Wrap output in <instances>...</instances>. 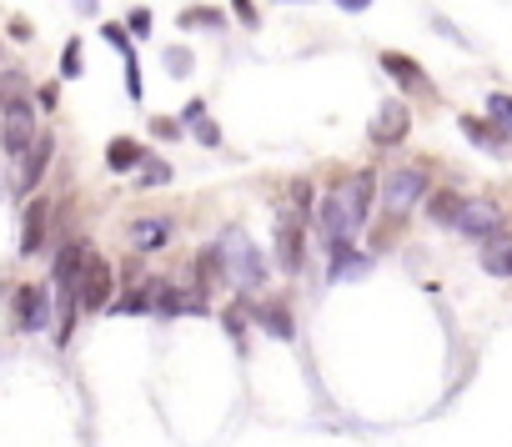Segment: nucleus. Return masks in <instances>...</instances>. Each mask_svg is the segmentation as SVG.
Returning <instances> with one entry per match:
<instances>
[{
    "label": "nucleus",
    "instance_id": "f257e3e1",
    "mask_svg": "<svg viewBox=\"0 0 512 447\" xmlns=\"http://www.w3.org/2000/svg\"><path fill=\"white\" fill-rule=\"evenodd\" d=\"M36 106L26 96H6L0 101V151L11 161H26V151L36 146Z\"/></svg>",
    "mask_w": 512,
    "mask_h": 447
},
{
    "label": "nucleus",
    "instance_id": "f03ea898",
    "mask_svg": "<svg viewBox=\"0 0 512 447\" xmlns=\"http://www.w3.org/2000/svg\"><path fill=\"white\" fill-rule=\"evenodd\" d=\"M422 191H427V171H422V166H397V171L382 181V201H387L392 221H402V216L422 201Z\"/></svg>",
    "mask_w": 512,
    "mask_h": 447
},
{
    "label": "nucleus",
    "instance_id": "7ed1b4c3",
    "mask_svg": "<svg viewBox=\"0 0 512 447\" xmlns=\"http://www.w3.org/2000/svg\"><path fill=\"white\" fill-rule=\"evenodd\" d=\"M221 257H226V267H231V277H236L241 287H262V282H267L262 252H256L241 232H226V237H221Z\"/></svg>",
    "mask_w": 512,
    "mask_h": 447
},
{
    "label": "nucleus",
    "instance_id": "20e7f679",
    "mask_svg": "<svg viewBox=\"0 0 512 447\" xmlns=\"http://www.w3.org/2000/svg\"><path fill=\"white\" fill-rule=\"evenodd\" d=\"M407 131H412V106H407V101H382V106H377V116H372V126H367L372 146H382V151L402 146V141H407Z\"/></svg>",
    "mask_w": 512,
    "mask_h": 447
},
{
    "label": "nucleus",
    "instance_id": "39448f33",
    "mask_svg": "<svg viewBox=\"0 0 512 447\" xmlns=\"http://www.w3.org/2000/svg\"><path fill=\"white\" fill-rule=\"evenodd\" d=\"M111 287H116V272L106 257H86V272H81V312H106L111 307Z\"/></svg>",
    "mask_w": 512,
    "mask_h": 447
},
{
    "label": "nucleus",
    "instance_id": "423d86ee",
    "mask_svg": "<svg viewBox=\"0 0 512 447\" xmlns=\"http://www.w3.org/2000/svg\"><path fill=\"white\" fill-rule=\"evenodd\" d=\"M206 312V292L191 282V287H176V282H156V317H201Z\"/></svg>",
    "mask_w": 512,
    "mask_h": 447
},
{
    "label": "nucleus",
    "instance_id": "0eeeda50",
    "mask_svg": "<svg viewBox=\"0 0 512 447\" xmlns=\"http://www.w3.org/2000/svg\"><path fill=\"white\" fill-rule=\"evenodd\" d=\"M16 327L21 332H46L51 327V292L46 287H36V282L16 287Z\"/></svg>",
    "mask_w": 512,
    "mask_h": 447
},
{
    "label": "nucleus",
    "instance_id": "6e6552de",
    "mask_svg": "<svg viewBox=\"0 0 512 447\" xmlns=\"http://www.w3.org/2000/svg\"><path fill=\"white\" fill-rule=\"evenodd\" d=\"M302 257H307V227H302V216L277 221V267L287 277H297L302 272Z\"/></svg>",
    "mask_w": 512,
    "mask_h": 447
},
{
    "label": "nucleus",
    "instance_id": "1a4fd4ad",
    "mask_svg": "<svg viewBox=\"0 0 512 447\" xmlns=\"http://www.w3.org/2000/svg\"><path fill=\"white\" fill-rule=\"evenodd\" d=\"M452 232H457V237H472V242H487L492 232H502L497 201H467V206H462V221H457Z\"/></svg>",
    "mask_w": 512,
    "mask_h": 447
},
{
    "label": "nucleus",
    "instance_id": "9d476101",
    "mask_svg": "<svg viewBox=\"0 0 512 447\" xmlns=\"http://www.w3.org/2000/svg\"><path fill=\"white\" fill-rule=\"evenodd\" d=\"M342 191V211H347V221H352V232L367 221V211H372V196H377V176L372 171H357L347 186H337Z\"/></svg>",
    "mask_w": 512,
    "mask_h": 447
},
{
    "label": "nucleus",
    "instance_id": "9b49d317",
    "mask_svg": "<svg viewBox=\"0 0 512 447\" xmlns=\"http://www.w3.org/2000/svg\"><path fill=\"white\" fill-rule=\"evenodd\" d=\"M46 232H51V201L36 196V201L26 206V216H21V252L36 257V252L46 247Z\"/></svg>",
    "mask_w": 512,
    "mask_h": 447
},
{
    "label": "nucleus",
    "instance_id": "f8f14e48",
    "mask_svg": "<svg viewBox=\"0 0 512 447\" xmlns=\"http://www.w3.org/2000/svg\"><path fill=\"white\" fill-rule=\"evenodd\" d=\"M382 71L402 86V91H412V96H427L432 91V81H427V71L412 61V56H402V51H382Z\"/></svg>",
    "mask_w": 512,
    "mask_h": 447
},
{
    "label": "nucleus",
    "instance_id": "ddd939ff",
    "mask_svg": "<svg viewBox=\"0 0 512 447\" xmlns=\"http://www.w3.org/2000/svg\"><path fill=\"white\" fill-rule=\"evenodd\" d=\"M51 156H56V136H51V131H41V136H36V146L26 151V161H21V191H16V196H31V191L41 186V176H46Z\"/></svg>",
    "mask_w": 512,
    "mask_h": 447
},
{
    "label": "nucleus",
    "instance_id": "4468645a",
    "mask_svg": "<svg viewBox=\"0 0 512 447\" xmlns=\"http://www.w3.org/2000/svg\"><path fill=\"white\" fill-rule=\"evenodd\" d=\"M457 131H462L472 146H487L492 156H507V141H512V131H502V126H487L482 116H457Z\"/></svg>",
    "mask_w": 512,
    "mask_h": 447
},
{
    "label": "nucleus",
    "instance_id": "2eb2a0df",
    "mask_svg": "<svg viewBox=\"0 0 512 447\" xmlns=\"http://www.w3.org/2000/svg\"><path fill=\"white\" fill-rule=\"evenodd\" d=\"M181 126H186V131H191L201 146H221V126L206 116V101H201V96L181 106Z\"/></svg>",
    "mask_w": 512,
    "mask_h": 447
},
{
    "label": "nucleus",
    "instance_id": "dca6fc26",
    "mask_svg": "<svg viewBox=\"0 0 512 447\" xmlns=\"http://www.w3.org/2000/svg\"><path fill=\"white\" fill-rule=\"evenodd\" d=\"M171 242V221L166 216H141V221H131V247L136 252H156V247H166Z\"/></svg>",
    "mask_w": 512,
    "mask_h": 447
},
{
    "label": "nucleus",
    "instance_id": "f3484780",
    "mask_svg": "<svg viewBox=\"0 0 512 447\" xmlns=\"http://www.w3.org/2000/svg\"><path fill=\"white\" fill-rule=\"evenodd\" d=\"M482 267L492 277H512V232H492L482 242Z\"/></svg>",
    "mask_w": 512,
    "mask_h": 447
},
{
    "label": "nucleus",
    "instance_id": "a211bd4d",
    "mask_svg": "<svg viewBox=\"0 0 512 447\" xmlns=\"http://www.w3.org/2000/svg\"><path fill=\"white\" fill-rule=\"evenodd\" d=\"M462 206H467V196H457V191H432L427 196V216L437 221V227H457V221H462Z\"/></svg>",
    "mask_w": 512,
    "mask_h": 447
},
{
    "label": "nucleus",
    "instance_id": "6ab92c4d",
    "mask_svg": "<svg viewBox=\"0 0 512 447\" xmlns=\"http://www.w3.org/2000/svg\"><path fill=\"white\" fill-rule=\"evenodd\" d=\"M251 317L262 322V332H272V337H282V342L297 332V322H292V312H287L282 302H262V307H251Z\"/></svg>",
    "mask_w": 512,
    "mask_h": 447
},
{
    "label": "nucleus",
    "instance_id": "aec40b11",
    "mask_svg": "<svg viewBox=\"0 0 512 447\" xmlns=\"http://www.w3.org/2000/svg\"><path fill=\"white\" fill-rule=\"evenodd\" d=\"M367 257L362 252H352V242H342V247H332V282H352V277H367Z\"/></svg>",
    "mask_w": 512,
    "mask_h": 447
},
{
    "label": "nucleus",
    "instance_id": "412c9836",
    "mask_svg": "<svg viewBox=\"0 0 512 447\" xmlns=\"http://www.w3.org/2000/svg\"><path fill=\"white\" fill-rule=\"evenodd\" d=\"M176 26L181 31H226V11H216V6H186L176 16Z\"/></svg>",
    "mask_w": 512,
    "mask_h": 447
},
{
    "label": "nucleus",
    "instance_id": "4be33fe9",
    "mask_svg": "<svg viewBox=\"0 0 512 447\" xmlns=\"http://www.w3.org/2000/svg\"><path fill=\"white\" fill-rule=\"evenodd\" d=\"M146 161V151H141V141H131V136H116L111 146H106V166L111 171H136Z\"/></svg>",
    "mask_w": 512,
    "mask_h": 447
},
{
    "label": "nucleus",
    "instance_id": "5701e85b",
    "mask_svg": "<svg viewBox=\"0 0 512 447\" xmlns=\"http://www.w3.org/2000/svg\"><path fill=\"white\" fill-rule=\"evenodd\" d=\"M116 312H121V317H146V312H156V282L131 287L126 297H116Z\"/></svg>",
    "mask_w": 512,
    "mask_h": 447
},
{
    "label": "nucleus",
    "instance_id": "b1692460",
    "mask_svg": "<svg viewBox=\"0 0 512 447\" xmlns=\"http://www.w3.org/2000/svg\"><path fill=\"white\" fill-rule=\"evenodd\" d=\"M216 277H221V247H206V252H196V262H191V282L206 292Z\"/></svg>",
    "mask_w": 512,
    "mask_h": 447
},
{
    "label": "nucleus",
    "instance_id": "393cba45",
    "mask_svg": "<svg viewBox=\"0 0 512 447\" xmlns=\"http://www.w3.org/2000/svg\"><path fill=\"white\" fill-rule=\"evenodd\" d=\"M246 317H251V307H241V302H231V307L221 312V322H226V332L236 337V352H246Z\"/></svg>",
    "mask_w": 512,
    "mask_h": 447
},
{
    "label": "nucleus",
    "instance_id": "a878e982",
    "mask_svg": "<svg viewBox=\"0 0 512 447\" xmlns=\"http://www.w3.org/2000/svg\"><path fill=\"white\" fill-rule=\"evenodd\" d=\"M61 76H66V81L86 76V51H81V41H66V46H61Z\"/></svg>",
    "mask_w": 512,
    "mask_h": 447
},
{
    "label": "nucleus",
    "instance_id": "bb28decb",
    "mask_svg": "<svg viewBox=\"0 0 512 447\" xmlns=\"http://www.w3.org/2000/svg\"><path fill=\"white\" fill-rule=\"evenodd\" d=\"M101 41H106V46H116L121 56H131V51H136V46H131V31H126V21H106V26H101Z\"/></svg>",
    "mask_w": 512,
    "mask_h": 447
},
{
    "label": "nucleus",
    "instance_id": "cd10ccee",
    "mask_svg": "<svg viewBox=\"0 0 512 447\" xmlns=\"http://www.w3.org/2000/svg\"><path fill=\"white\" fill-rule=\"evenodd\" d=\"M161 61H166V71H171V76H191V66H196V56H191L186 46H166V51H161Z\"/></svg>",
    "mask_w": 512,
    "mask_h": 447
},
{
    "label": "nucleus",
    "instance_id": "c85d7f7f",
    "mask_svg": "<svg viewBox=\"0 0 512 447\" xmlns=\"http://www.w3.org/2000/svg\"><path fill=\"white\" fill-rule=\"evenodd\" d=\"M487 116H492L502 131H512V96H507V91H492V96H487Z\"/></svg>",
    "mask_w": 512,
    "mask_h": 447
},
{
    "label": "nucleus",
    "instance_id": "c756f323",
    "mask_svg": "<svg viewBox=\"0 0 512 447\" xmlns=\"http://www.w3.org/2000/svg\"><path fill=\"white\" fill-rule=\"evenodd\" d=\"M141 181H146V186H166V181H171V166L156 161V156H146V161H141Z\"/></svg>",
    "mask_w": 512,
    "mask_h": 447
},
{
    "label": "nucleus",
    "instance_id": "7c9ffc66",
    "mask_svg": "<svg viewBox=\"0 0 512 447\" xmlns=\"http://www.w3.org/2000/svg\"><path fill=\"white\" fill-rule=\"evenodd\" d=\"M151 21H156V16H151L146 6H136V11L126 16V31H131V36H151Z\"/></svg>",
    "mask_w": 512,
    "mask_h": 447
},
{
    "label": "nucleus",
    "instance_id": "2f4dec72",
    "mask_svg": "<svg viewBox=\"0 0 512 447\" xmlns=\"http://www.w3.org/2000/svg\"><path fill=\"white\" fill-rule=\"evenodd\" d=\"M231 11H236V16H241V26H251V31L262 26V11H256V0H231Z\"/></svg>",
    "mask_w": 512,
    "mask_h": 447
},
{
    "label": "nucleus",
    "instance_id": "473e14b6",
    "mask_svg": "<svg viewBox=\"0 0 512 447\" xmlns=\"http://www.w3.org/2000/svg\"><path fill=\"white\" fill-rule=\"evenodd\" d=\"M36 106H41V111H56V106H61V86H56V81H46V86L36 91Z\"/></svg>",
    "mask_w": 512,
    "mask_h": 447
},
{
    "label": "nucleus",
    "instance_id": "72a5a7b5",
    "mask_svg": "<svg viewBox=\"0 0 512 447\" xmlns=\"http://www.w3.org/2000/svg\"><path fill=\"white\" fill-rule=\"evenodd\" d=\"M151 136H161V141H176V136H181V121H171V116H156V121H151Z\"/></svg>",
    "mask_w": 512,
    "mask_h": 447
},
{
    "label": "nucleus",
    "instance_id": "f704fd0d",
    "mask_svg": "<svg viewBox=\"0 0 512 447\" xmlns=\"http://www.w3.org/2000/svg\"><path fill=\"white\" fill-rule=\"evenodd\" d=\"M6 31H11V41H31V36H36L26 16H11V26H6Z\"/></svg>",
    "mask_w": 512,
    "mask_h": 447
},
{
    "label": "nucleus",
    "instance_id": "c9c22d12",
    "mask_svg": "<svg viewBox=\"0 0 512 447\" xmlns=\"http://www.w3.org/2000/svg\"><path fill=\"white\" fill-rule=\"evenodd\" d=\"M432 26H437V31H442V36H447V41H457V46H467V36H462V31H457V26H452V21H447V16H437V21H432Z\"/></svg>",
    "mask_w": 512,
    "mask_h": 447
},
{
    "label": "nucleus",
    "instance_id": "e433bc0d",
    "mask_svg": "<svg viewBox=\"0 0 512 447\" xmlns=\"http://www.w3.org/2000/svg\"><path fill=\"white\" fill-rule=\"evenodd\" d=\"M337 6H342V11H367L372 0H337Z\"/></svg>",
    "mask_w": 512,
    "mask_h": 447
},
{
    "label": "nucleus",
    "instance_id": "4c0bfd02",
    "mask_svg": "<svg viewBox=\"0 0 512 447\" xmlns=\"http://www.w3.org/2000/svg\"><path fill=\"white\" fill-rule=\"evenodd\" d=\"M71 6H76L81 16H96V0H71Z\"/></svg>",
    "mask_w": 512,
    "mask_h": 447
},
{
    "label": "nucleus",
    "instance_id": "58836bf2",
    "mask_svg": "<svg viewBox=\"0 0 512 447\" xmlns=\"http://www.w3.org/2000/svg\"><path fill=\"white\" fill-rule=\"evenodd\" d=\"M277 6H312V0H277Z\"/></svg>",
    "mask_w": 512,
    "mask_h": 447
}]
</instances>
